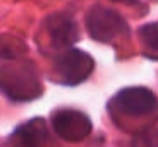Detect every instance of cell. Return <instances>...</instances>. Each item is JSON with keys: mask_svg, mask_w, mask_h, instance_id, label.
Wrapping results in <instances>:
<instances>
[{"mask_svg": "<svg viewBox=\"0 0 158 147\" xmlns=\"http://www.w3.org/2000/svg\"><path fill=\"white\" fill-rule=\"evenodd\" d=\"M0 90L15 102H27L42 94V84L34 65L15 61L0 67Z\"/></svg>", "mask_w": 158, "mask_h": 147, "instance_id": "obj_1", "label": "cell"}, {"mask_svg": "<svg viewBox=\"0 0 158 147\" xmlns=\"http://www.w3.org/2000/svg\"><path fill=\"white\" fill-rule=\"evenodd\" d=\"M85 23L89 35L102 44H110L117 37H124L130 33V26L123 16L114 10L101 4L89 8Z\"/></svg>", "mask_w": 158, "mask_h": 147, "instance_id": "obj_2", "label": "cell"}, {"mask_svg": "<svg viewBox=\"0 0 158 147\" xmlns=\"http://www.w3.org/2000/svg\"><path fill=\"white\" fill-rule=\"evenodd\" d=\"M94 70V59L85 51L71 48L56 59L55 71L57 82L65 86L83 83Z\"/></svg>", "mask_w": 158, "mask_h": 147, "instance_id": "obj_3", "label": "cell"}, {"mask_svg": "<svg viewBox=\"0 0 158 147\" xmlns=\"http://www.w3.org/2000/svg\"><path fill=\"white\" fill-rule=\"evenodd\" d=\"M110 106L130 117H140L151 113L157 106V97L147 87L132 86L117 91L112 98Z\"/></svg>", "mask_w": 158, "mask_h": 147, "instance_id": "obj_4", "label": "cell"}, {"mask_svg": "<svg viewBox=\"0 0 158 147\" xmlns=\"http://www.w3.org/2000/svg\"><path fill=\"white\" fill-rule=\"evenodd\" d=\"M51 123L55 132L65 142L77 143L90 135L93 129L91 119L77 109H59L52 114Z\"/></svg>", "mask_w": 158, "mask_h": 147, "instance_id": "obj_5", "label": "cell"}, {"mask_svg": "<svg viewBox=\"0 0 158 147\" xmlns=\"http://www.w3.org/2000/svg\"><path fill=\"white\" fill-rule=\"evenodd\" d=\"M48 33L55 47L68 48L79 40V30L72 16L64 12L52 14L47 21Z\"/></svg>", "mask_w": 158, "mask_h": 147, "instance_id": "obj_6", "label": "cell"}, {"mask_svg": "<svg viewBox=\"0 0 158 147\" xmlns=\"http://www.w3.org/2000/svg\"><path fill=\"white\" fill-rule=\"evenodd\" d=\"M18 147H42L48 139V127L42 117L29 120L19 125L12 133Z\"/></svg>", "mask_w": 158, "mask_h": 147, "instance_id": "obj_7", "label": "cell"}, {"mask_svg": "<svg viewBox=\"0 0 158 147\" xmlns=\"http://www.w3.org/2000/svg\"><path fill=\"white\" fill-rule=\"evenodd\" d=\"M143 56L150 60H158V23L151 22L140 26L138 30Z\"/></svg>", "mask_w": 158, "mask_h": 147, "instance_id": "obj_8", "label": "cell"}, {"mask_svg": "<svg viewBox=\"0 0 158 147\" xmlns=\"http://www.w3.org/2000/svg\"><path fill=\"white\" fill-rule=\"evenodd\" d=\"M26 51V45L16 38L0 37V60L2 59H15Z\"/></svg>", "mask_w": 158, "mask_h": 147, "instance_id": "obj_9", "label": "cell"}, {"mask_svg": "<svg viewBox=\"0 0 158 147\" xmlns=\"http://www.w3.org/2000/svg\"><path fill=\"white\" fill-rule=\"evenodd\" d=\"M132 147H158V127H149L132 138Z\"/></svg>", "mask_w": 158, "mask_h": 147, "instance_id": "obj_10", "label": "cell"}, {"mask_svg": "<svg viewBox=\"0 0 158 147\" xmlns=\"http://www.w3.org/2000/svg\"><path fill=\"white\" fill-rule=\"evenodd\" d=\"M112 2L123 3V4H128V6H135L138 3V0H112Z\"/></svg>", "mask_w": 158, "mask_h": 147, "instance_id": "obj_11", "label": "cell"}]
</instances>
